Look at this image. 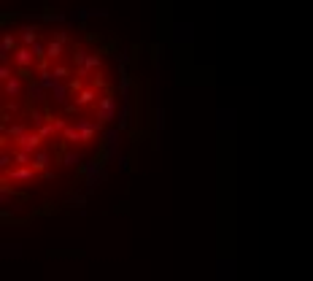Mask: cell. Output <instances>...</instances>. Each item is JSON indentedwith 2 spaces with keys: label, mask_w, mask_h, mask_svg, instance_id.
I'll return each instance as SVG.
<instances>
[{
  "label": "cell",
  "mask_w": 313,
  "mask_h": 281,
  "mask_svg": "<svg viewBox=\"0 0 313 281\" xmlns=\"http://www.w3.org/2000/svg\"><path fill=\"white\" fill-rule=\"evenodd\" d=\"M14 149H22V152H27V154H38L43 149V138L38 135V130H30L25 138H19L17 144H14Z\"/></svg>",
  "instance_id": "obj_1"
},
{
  "label": "cell",
  "mask_w": 313,
  "mask_h": 281,
  "mask_svg": "<svg viewBox=\"0 0 313 281\" xmlns=\"http://www.w3.org/2000/svg\"><path fill=\"white\" fill-rule=\"evenodd\" d=\"M100 98H103V95H97L95 87H87V89H81V92H78V95L73 98V103H76L78 111H81V108H87V106H97Z\"/></svg>",
  "instance_id": "obj_5"
},
{
  "label": "cell",
  "mask_w": 313,
  "mask_h": 281,
  "mask_svg": "<svg viewBox=\"0 0 313 281\" xmlns=\"http://www.w3.org/2000/svg\"><path fill=\"white\" fill-rule=\"evenodd\" d=\"M51 162H54V152L41 149V152H38L35 157H33V168H35V170H46V168L51 165ZM46 173H49V170H46Z\"/></svg>",
  "instance_id": "obj_9"
},
{
  "label": "cell",
  "mask_w": 313,
  "mask_h": 281,
  "mask_svg": "<svg viewBox=\"0 0 313 281\" xmlns=\"http://www.w3.org/2000/svg\"><path fill=\"white\" fill-rule=\"evenodd\" d=\"M35 43H38V30L35 27H25V30H22V46L33 49Z\"/></svg>",
  "instance_id": "obj_13"
},
{
  "label": "cell",
  "mask_w": 313,
  "mask_h": 281,
  "mask_svg": "<svg viewBox=\"0 0 313 281\" xmlns=\"http://www.w3.org/2000/svg\"><path fill=\"white\" fill-rule=\"evenodd\" d=\"M114 108H116V100H114L111 95H103V98L97 100L95 111H97V124H100V127L114 119Z\"/></svg>",
  "instance_id": "obj_2"
},
{
  "label": "cell",
  "mask_w": 313,
  "mask_h": 281,
  "mask_svg": "<svg viewBox=\"0 0 313 281\" xmlns=\"http://www.w3.org/2000/svg\"><path fill=\"white\" fill-rule=\"evenodd\" d=\"M62 57V43L60 41H49L46 43V60L54 62V60H60Z\"/></svg>",
  "instance_id": "obj_14"
},
{
  "label": "cell",
  "mask_w": 313,
  "mask_h": 281,
  "mask_svg": "<svg viewBox=\"0 0 313 281\" xmlns=\"http://www.w3.org/2000/svg\"><path fill=\"white\" fill-rule=\"evenodd\" d=\"M22 89H25V81H22V76L17 73L11 81H6V84H3V98H6V100H9V98L14 100V98H19V95H22Z\"/></svg>",
  "instance_id": "obj_7"
},
{
  "label": "cell",
  "mask_w": 313,
  "mask_h": 281,
  "mask_svg": "<svg viewBox=\"0 0 313 281\" xmlns=\"http://www.w3.org/2000/svg\"><path fill=\"white\" fill-rule=\"evenodd\" d=\"M14 165L17 168H33V157L35 154H27V152H22V149H14Z\"/></svg>",
  "instance_id": "obj_10"
},
{
  "label": "cell",
  "mask_w": 313,
  "mask_h": 281,
  "mask_svg": "<svg viewBox=\"0 0 313 281\" xmlns=\"http://www.w3.org/2000/svg\"><path fill=\"white\" fill-rule=\"evenodd\" d=\"M14 46H17V38H14V33H6L3 35V46H0V65H6L9 62V57L14 60Z\"/></svg>",
  "instance_id": "obj_8"
},
{
  "label": "cell",
  "mask_w": 313,
  "mask_h": 281,
  "mask_svg": "<svg viewBox=\"0 0 313 281\" xmlns=\"http://www.w3.org/2000/svg\"><path fill=\"white\" fill-rule=\"evenodd\" d=\"M38 135H41L43 140H51L54 135H57V127H54L51 122H46V124H41V127H38Z\"/></svg>",
  "instance_id": "obj_15"
},
{
  "label": "cell",
  "mask_w": 313,
  "mask_h": 281,
  "mask_svg": "<svg viewBox=\"0 0 313 281\" xmlns=\"http://www.w3.org/2000/svg\"><path fill=\"white\" fill-rule=\"evenodd\" d=\"M60 162H62L65 168H76L78 162H81V154L73 152V149H68V152H62V154H60Z\"/></svg>",
  "instance_id": "obj_12"
},
{
  "label": "cell",
  "mask_w": 313,
  "mask_h": 281,
  "mask_svg": "<svg viewBox=\"0 0 313 281\" xmlns=\"http://www.w3.org/2000/svg\"><path fill=\"white\" fill-rule=\"evenodd\" d=\"M51 73H54V79H57V81H70V68L68 65H54Z\"/></svg>",
  "instance_id": "obj_16"
},
{
  "label": "cell",
  "mask_w": 313,
  "mask_h": 281,
  "mask_svg": "<svg viewBox=\"0 0 313 281\" xmlns=\"http://www.w3.org/2000/svg\"><path fill=\"white\" fill-rule=\"evenodd\" d=\"M73 124L78 127V132H81L84 144H92V138L100 132V124H97V122H89V119H76Z\"/></svg>",
  "instance_id": "obj_6"
},
{
  "label": "cell",
  "mask_w": 313,
  "mask_h": 281,
  "mask_svg": "<svg viewBox=\"0 0 313 281\" xmlns=\"http://www.w3.org/2000/svg\"><path fill=\"white\" fill-rule=\"evenodd\" d=\"M33 60H35L33 49H27V46H19V49L14 52V65H17V73H19V76L25 73V70L33 65Z\"/></svg>",
  "instance_id": "obj_4"
},
{
  "label": "cell",
  "mask_w": 313,
  "mask_h": 281,
  "mask_svg": "<svg viewBox=\"0 0 313 281\" xmlns=\"http://www.w3.org/2000/svg\"><path fill=\"white\" fill-rule=\"evenodd\" d=\"M38 178V170L35 168H11L9 173H3V181L6 184H14V181H35Z\"/></svg>",
  "instance_id": "obj_3"
},
{
  "label": "cell",
  "mask_w": 313,
  "mask_h": 281,
  "mask_svg": "<svg viewBox=\"0 0 313 281\" xmlns=\"http://www.w3.org/2000/svg\"><path fill=\"white\" fill-rule=\"evenodd\" d=\"M62 140H65L68 146H76V144H84V138H81V132H78L76 124H70V127L62 132Z\"/></svg>",
  "instance_id": "obj_11"
},
{
  "label": "cell",
  "mask_w": 313,
  "mask_h": 281,
  "mask_svg": "<svg viewBox=\"0 0 313 281\" xmlns=\"http://www.w3.org/2000/svg\"><path fill=\"white\" fill-rule=\"evenodd\" d=\"M14 76H17V73H14V68H9V62H6V65H0V81H11L14 79Z\"/></svg>",
  "instance_id": "obj_17"
}]
</instances>
